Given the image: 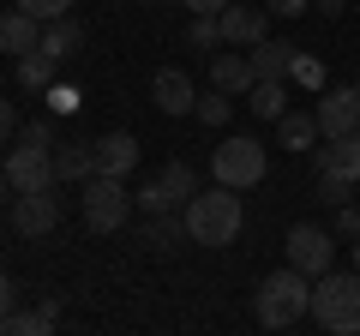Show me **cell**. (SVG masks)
Wrapping results in <instances>:
<instances>
[{
	"mask_svg": "<svg viewBox=\"0 0 360 336\" xmlns=\"http://www.w3.org/2000/svg\"><path fill=\"white\" fill-rule=\"evenodd\" d=\"M288 78H295L300 91H324V66L312 60V54H300V49H295V60H288Z\"/></svg>",
	"mask_w": 360,
	"mask_h": 336,
	"instance_id": "27",
	"label": "cell"
},
{
	"mask_svg": "<svg viewBox=\"0 0 360 336\" xmlns=\"http://www.w3.org/2000/svg\"><path fill=\"white\" fill-rule=\"evenodd\" d=\"M54 174H60V181H78L84 186L90 174H96V144H60V150H54Z\"/></svg>",
	"mask_w": 360,
	"mask_h": 336,
	"instance_id": "19",
	"label": "cell"
},
{
	"mask_svg": "<svg viewBox=\"0 0 360 336\" xmlns=\"http://www.w3.org/2000/svg\"><path fill=\"white\" fill-rule=\"evenodd\" d=\"M42 49V18H30L25 6H6L0 13V54H13V60H25V54Z\"/></svg>",
	"mask_w": 360,
	"mask_h": 336,
	"instance_id": "12",
	"label": "cell"
},
{
	"mask_svg": "<svg viewBox=\"0 0 360 336\" xmlns=\"http://www.w3.org/2000/svg\"><path fill=\"white\" fill-rule=\"evenodd\" d=\"M193 115L205 120V127H229L234 103H229V91H217V84H210V96H198V103H193Z\"/></svg>",
	"mask_w": 360,
	"mask_h": 336,
	"instance_id": "26",
	"label": "cell"
},
{
	"mask_svg": "<svg viewBox=\"0 0 360 336\" xmlns=\"http://www.w3.org/2000/svg\"><path fill=\"white\" fill-rule=\"evenodd\" d=\"M252 72L258 78H288V60H295V49L288 42H276V37H264V42H252Z\"/></svg>",
	"mask_w": 360,
	"mask_h": 336,
	"instance_id": "21",
	"label": "cell"
},
{
	"mask_svg": "<svg viewBox=\"0 0 360 336\" xmlns=\"http://www.w3.org/2000/svg\"><path fill=\"white\" fill-rule=\"evenodd\" d=\"M49 108H54V115H72V108H78V91L54 78V84H49Z\"/></svg>",
	"mask_w": 360,
	"mask_h": 336,
	"instance_id": "29",
	"label": "cell"
},
{
	"mask_svg": "<svg viewBox=\"0 0 360 336\" xmlns=\"http://www.w3.org/2000/svg\"><path fill=\"white\" fill-rule=\"evenodd\" d=\"M180 6H193V13H222L229 0H180Z\"/></svg>",
	"mask_w": 360,
	"mask_h": 336,
	"instance_id": "36",
	"label": "cell"
},
{
	"mask_svg": "<svg viewBox=\"0 0 360 336\" xmlns=\"http://www.w3.org/2000/svg\"><path fill=\"white\" fill-rule=\"evenodd\" d=\"M348 264H354V271H360V240H348Z\"/></svg>",
	"mask_w": 360,
	"mask_h": 336,
	"instance_id": "39",
	"label": "cell"
},
{
	"mask_svg": "<svg viewBox=\"0 0 360 336\" xmlns=\"http://www.w3.org/2000/svg\"><path fill=\"white\" fill-rule=\"evenodd\" d=\"M312 115H319V132H324V138H348V132H360V91H354V84L324 91Z\"/></svg>",
	"mask_w": 360,
	"mask_h": 336,
	"instance_id": "10",
	"label": "cell"
},
{
	"mask_svg": "<svg viewBox=\"0 0 360 336\" xmlns=\"http://www.w3.org/2000/svg\"><path fill=\"white\" fill-rule=\"evenodd\" d=\"M186 240L193 246H229L234 234H240V222H246V210H240V198H234V186H210V193H193L186 198Z\"/></svg>",
	"mask_w": 360,
	"mask_h": 336,
	"instance_id": "2",
	"label": "cell"
},
{
	"mask_svg": "<svg viewBox=\"0 0 360 336\" xmlns=\"http://www.w3.org/2000/svg\"><path fill=\"white\" fill-rule=\"evenodd\" d=\"M150 103L162 108V115H193L198 91H193V78L180 72V66H162V72L150 78Z\"/></svg>",
	"mask_w": 360,
	"mask_h": 336,
	"instance_id": "13",
	"label": "cell"
},
{
	"mask_svg": "<svg viewBox=\"0 0 360 336\" xmlns=\"http://www.w3.org/2000/svg\"><path fill=\"white\" fill-rule=\"evenodd\" d=\"M132 193H127V181H115V174H90L84 181V222L96 234H120L132 222Z\"/></svg>",
	"mask_w": 360,
	"mask_h": 336,
	"instance_id": "4",
	"label": "cell"
},
{
	"mask_svg": "<svg viewBox=\"0 0 360 336\" xmlns=\"http://www.w3.org/2000/svg\"><path fill=\"white\" fill-rule=\"evenodd\" d=\"M186 42H193V49H222V18L217 13H193V25H186Z\"/></svg>",
	"mask_w": 360,
	"mask_h": 336,
	"instance_id": "25",
	"label": "cell"
},
{
	"mask_svg": "<svg viewBox=\"0 0 360 336\" xmlns=\"http://www.w3.org/2000/svg\"><path fill=\"white\" fill-rule=\"evenodd\" d=\"M283 246H288V264H295V271H307V276H324V271L336 264V234L319 228V222H295Z\"/></svg>",
	"mask_w": 360,
	"mask_h": 336,
	"instance_id": "8",
	"label": "cell"
},
{
	"mask_svg": "<svg viewBox=\"0 0 360 336\" xmlns=\"http://www.w3.org/2000/svg\"><path fill=\"white\" fill-rule=\"evenodd\" d=\"M312 13H324V18H342V0H312Z\"/></svg>",
	"mask_w": 360,
	"mask_h": 336,
	"instance_id": "37",
	"label": "cell"
},
{
	"mask_svg": "<svg viewBox=\"0 0 360 336\" xmlns=\"http://www.w3.org/2000/svg\"><path fill=\"white\" fill-rule=\"evenodd\" d=\"M264 13H276V18H300V13H312V0H264Z\"/></svg>",
	"mask_w": 360,
	"mask_h": 336,
	"instance_id": "32",
	"label": "cell"
},
{
	"mask_svg": "<svg viewBox=\"0 0 360 336\" xmlns=\"http://www.w3.org/2000/svg\"><path fill=\"white\" fill-rule=\"evenodd\" d=\"M13 132H18V108L6 103V96H0V150L13 144Z\"/></svg>",
	"mask_w": 360,
	"mask_h": 336,
	"instance_id": "33",
	"label": "cell"
},
{
	"mask_svg": "<svg viewBox=\"0 0 360 336\" xmlns=\"http://www.w3.org/2000/svg\"><path fill=\"white\" fill-rule=\"evenodd\" d=\"M336 234L342 240H360V205H336Z\"/></svg>",
	"mask_w": 360,
	"mask_h": 336,
	"instance_id": "31",
	"label": "cell"
},
{
	"mask_svg": "<svg viewBox=\"0 0 360 336\" xmlns=\"http://www.w3.org/2000/svg\"><path fill=\"white\" fill-rule=\"evenodd\" d=\"M132 168H139V138H132V132H103V138H96V174L127 181Z\"/></svg>",
	"mask_w": 360,
	"mask_h": 336,
	"instance_id": "14",
	"label": "cell"
},
{
	"mask_svg": "<svg viewBox=\"0 0 360 336\" xmlns=\"http://www.w3.org/2000/svg\"><path fill=\"white\" fill-rule=\"evenodd\" d=\"M18 138H37V144H54V127H49V120H30V127H18Z\"/></svg>",
	"mask_w": 360,
	"mask_h": 336,
	"instance_id": "34",
	"label": "cell"
},
{
	"mask_svg": "<svg viewBox=\"0 0 360 336\" xmlns=\"http://www.w3.org/2000/svg\"><path fill=\"white\" fill-rule=\"evenodd\" d=\"M307 312H312V276L295 271V264L270 271L264 283H258V295H252V318L264 324V330H288V324H300Z\"/></svg>",
	"mask_w": 360,
	"mask_h": 336,
	"instance_id": "1",
	"label": "cell"
},
{
	"mask_svg": "<svg viewBox=\"0 0 360 336\" xmlns=\"http://www.w3.org/2000/svg\"><path fill=\"white\" fill-rule=\"evenodd\" d=\"M312 318L324 324V330H336V336H354L360 330V271L348 264V271H324V276H312Z\"/></svg>",
	"mask_w": 360,
	"mask_h": 336,
	"instance_id": "3",
	"label": "cell"
},
{
	"mask_svg": "<svg viewBox=\"0 0 360 336\" xmlns=\"http://www.w3.org/2000/svg\"><path fill=\"white\" fill-rule=\"evenodd\" d=\"M319 198H330V205H348V198H354V186L336 181V174H319Z\"/></svg>",
	"mask_w": 360,
	"mask_h": 336,
	"instance_id": "30",
	"label": "cell"
},
{
	"mask_svg": "<svg viewBox=\"0 0 360 336\" xmlns=\"http://www.w3.org/2000/svg\"><path fill=\"white\" fill-rule=\"evenodd\" d=\"M54 78H60V60H54V54H25V60H18V84H25V91H49Z\"/></svg>",
	"mask_w": 360,
	"mask_h": 336,
	"instance_id": "24",
	"label": "cell"
},
{
	"mask_svg": "<svg viewBox=\"0 0 360 336\" xmlns=\"http://www.w3.org/2000/svg\"><path fill=\"white\" fill-rule=\"evenodd\" d=\"M246 96H252V115L258 120H283L288 115V84H283V78H258Z\"/></svg>",
	"mask_w": 360,
	"mask_h": 336,
	"instance_id": "22",
	"label": "cell"
},
{
	"mask_svg": "<svg viewBox=\"0 0 360 336\" xmlns=\"http://www.w3.org/2000/svg\"><path fill=\"white\" fill-rule=\"evenodd\" d=\"M222 49H252V42H264L270 37V18H264V6H222Z\"/></svg>",
	"mask_w": 360,
	"mask_h": 336,
	"instance_id": "11",
	"label": "cell"
},
{
	"mask_svg": "<svg viewBox=\"0 0 360 336\" xmlns=\"http://www.w3.org/2000/svg\"><path fill=\"white\" fill-rule=\"evenodd\" d=\"M54 324H60V300H42L37 312H6V318H0V336H49Z\"/></svg>",
	"mask_w": 360,
	"mask_h": 336,
	"instance_id": "17",
	"label": "cell"
},
{
	"mask_svg": "<svg viewBox=\"0 0 360 336\" xmlns=\"http://www.w3.org/2000/svg\"><path fill=\"white\" fill-rule=\"evenodd\" d=\"M78 42H84V30H78V18H49V25H42V54H54V60H66V54H78Z\"/></svg>",
	"mask_w": 360,
	"mask_h": 336,
	"instance_id": "23",
	"label": "cell"
},
{
	"mask_svg": "<svg viewBox=\"0 0 360 336\" xmlns=\"http://www.w3.org/2000/svg\"><path fill=\"white\" fill-rule=\"evenodd\" d=\"M210 174H217L222 186H234V193H246V186H258L270 174V156L258 138H222L217 156H210Z\"/></svg>",
	"mask_w": 360,
	"mask_h": 336,
	"instance_id": "5",
	"label": "cell"
},
{
	"mask_svg": "<svg viewBox=\"0 0 360 336\" xmlns=\"http://www.w3.org/2000/svg\"><path fill=\"white\" fill-rule=\"evenodd\" d=\"M180 240H186V217L180 210H156L144 222V234H139V246H150V252H174Z\"/></svg>",
	"mask_w": 360,
	"mask_h": 336,
	"instance_id": "18",
	"label": "cell"
},
{
	"mask_svg": "<svg viewBox=\"0 0 360 336\" xmlns=\"http://www.w3.org/2000/svg\"><path fill=\"white\" fill-rule=\"evenodd\" d=\"M60 222V198L49 193H13V234H25V240H42V234Z\"/></svg>",
	"mask_w": 360,
	"mask_h": 336,
	"instance_id": "9",
	"label": "cell"
},
{
	"mask_svg": "<svg viewBox=\"0 0 360 336\" xmlns=\"http://www.w3.org/2000/svg\"><path fill=\"white\" fill-rule=\"evenodd\" d=\"M210 84H217V91H229V96H246V91L258 84V72H252V54H246V49L217 54V60H210Z\"/></svg>",
	"mask_w": 360,
	"mask_h": 336,
	"instance_id": "15",
	"label": "cell"
},
{
	"mask_svg": "<svg viewBox=\"0 0 360 336\" xmlns=\"http://www.w3.org/2000/svg\"><path fill=\"white\" fill-rule=\"evenodd\" d=\"M319 174H336V181L360 186V132H348V138H324V150H319Z\"/></svg>",
	"mask_w": 360,
	"mask_h": 336,
	"instance_id": "16",
	"label": "cell"
},
{
	"mask_svg": "<svg viewBox=\"0 0 360 336\" xmlns=\"http://www.w3.org/2000/svg\"><path fill=\"white\" fill-rule=\"evenodd\" d=\"M198 193V174L186 162H168L162 174H150V181L132 193V205L144 210V217H156V210H186V198Z\"/></svg>",
	"mask_w": 360,
	"mask_h": 336,
	"instance_id": "7",
	"label": "cell"
},
{
	"mask_svg": "<svg viewBox=\"0 0 360 336\" xmlns=\"http://www.w3.org/2000/svg\"><path fill=\"white\" fill-rule=\"evenodd\" d=\"M6 193H13V181H6V162H0V205H6Z\"/></svg>",
	"mask_w": 360,
	"mask_h": 336,
	"instance_id": "38",
	"label": "cell"
},
{
	"mask_svg": "<svg viewBox=\"0 0 360 336\" xmlns=\"http://www.w3.org/2000/svg\"><path fill=\"white\" fill-rule=\"evenodd\" d=\"M276 138L288 144V150H319V115H300V108H288L283 120H276Z\"/></svg>",
	"mask_w": 360,
	"mask_h": 336,
	"instance_id": "20",
	"label": "cell"
},
{
	"mask_svg": "<svg viewBox=\"0 0 360 336\" xmlns=\"http://www.w3.org/2000/svg\"><path fill=\"white\" fill-rule=\"evenodd\" d=\"M18 6H25L30 18H42V25H49V18H66V6H72V0H18Z\"/></svg>",
	"mask_w": 360,
	"mask_h": 336,
	"instance_id": "28",
	"label": "cell"
},
{
	"mask_svg": "<svg viewBox=\"0 0 360 336\" xmlns=\"http://www.w3.org/2000/svg\"><path fill=\"white\" fill-rule=\"evenodd\" d=\"M18 306V288H13V276H0V318Z\"/></svg>",
	"mask_w": 360,
	"mask_h": 336,
	"instance_id": "35",
	"label": "cell"
},
{
	"mask_svg": "<svg viewBox=\"0 0 360 336\" xmlns=\"http://www.w3.org/2000/svg\"><path fill=\"white\" fill-rule=\"evenodd\" d=\"M6 181H13V193H49V186H60V174H54V144L18 138V150H6Z\"/></svg>",
	"mask_w": 360,
	"mask_h": 336,
	"instance_id": "6",
	"label": "cell"
}]
</instances>
